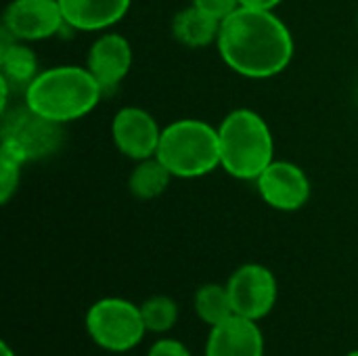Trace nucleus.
Returning <instances> with one entry per match:
<instances>
[{"mask_svg": "<svg viewBox=\"0 0 358 356\" xmlns=\"http://www.w3.org/2000/svg\"><path fill=\"white\" fill-rule=\"evenodd\" d=\"M172 178L174 176L162 164V159L153 155V157L136 162V168L132 170L128 178V189L138 199H155L162 193H166Z\"/></svg>", "mask_w": 358, "mask_h": 356, "instance_id": "16", "label": "nucleus"}, {"mask_svg": "<svg viewBox=\"0 0 358 356\" xmlns=\"http://www.w3.org/2000/svg\"><path fill=\"white\" fill-rule=\"evenodd\" d=\"M283 0H239V6L256 8V10H275Z\"/></svg>", "mask_w": 358, "mask_h": 356, "instance_id": "22", "label": "nucleus"}, {"mask_svg": "<svg viewBox=\"0 0 358 356\" xmlns=\"http://www.w3.org/2000/svg\"><path fill=\"white\" fill-rule=\"evenodd\" d=\"M38 59L27 46V42L13 40L4 34L2 48H0V82H2V101L6 105L10 88H25L38 76Z\"/></svg>", "mask_w": 358, "mask_h": 356, "instance_id": "14", "label": "nucleus"}, {"mask_svg": "<svg viewBox=\"0 0 358 356\" xmlns=\"http://www.w3.org/2000/svg\"><path fill=\"white\" fill-rule=\"evenodd\" d=\"M206 356H264V340L256 321L233 315L214 325Z\"/></svg>", "mask_w": 358, "mask_h": 356, "instance_id": "12", "label": "nucleus"}, {"mask_svg": "<svg viewBox=\"0 0 358 356\" xmlns=\"http://www.w3.org/2000/svg\"><path fill=\"white\" fill-rule=\"evenodd\" d=\"M195 313L203 323L212 327L233 317L235 311H233V302H231L227 285L208 283L199 287L195 294Z\"/></svg>", "mask_w": 358, "mask_h": 356, "instance_id": "17", "label": "nucleus"}, {"mask_svg": "<svg viewBox=\"0 0 358 356\" xmlns=\"http://www.w3.org/2000/svg\"><path fill=\"white\" fill-rule=\"evenodd\" d=\"M103 88L80 65H57L40 71L25 88V105L38 115L67 124L88 115L101 101Z\"/></svg>", "mask_w": 358, "mask_h": 356, "instance_id": "2", "label": "nucleus"}, {"mask_svg": "<svg viewBox=\"0 0 358 356\" xmlns=\"http://www.w3.org/2000/svg\"><path fill=\"white\" fill-rule=\"evenodd\" d=\"M4 34L19 42H40L61 34L65 27L59 0H13L2 19Z\"/></svg>", "mask_w": 358, "mask_h": 356, "instance_id": "7", "label": "nucleus"}, {"mask_svg": "<svg viewBox=\"0 0 358 356\" xmlns=\"http://www.w3.org/2000/svg\"><path fill=\"white\" fill-rule=\"evenodd\" d=\"M63 141V124L46 120L31 111L25 103L4 109L2 143L17 151L25 162H36L57 153Z\"/></svg>", "mask_w": 358, "mask_h": 356, "instance_id": "6", "label": "nucleus"}, {"mask_svg": "<svg viewBox=\"0 0 358 356\" xmlns=\"http://www.w3.org/2000/svg\"><path fill=\"white\" fill-rule=\"evenodd\" d=\"M86 329L94 344L109 353L134 348L147 332L141 308L122 298H103L94 302L86 315Z\"/></svg>", "mask_w": 358, "mask_h": 356, "instance_id": "5", "label": "nucleus"}, {"mask_svg": "<svg viewBox=\"0 0 358 356\" xmlns=\"http://www.w3.org/2000/svg\"><path fill=\"white\" fill-rule=\"evenodd\" d=\"M256 187L262 201L279 212H296L310 199V180L294 162L275 159L256 178Z\"/></svg>", "mask_w": 358, "mask_h": 356, "instance_id": "9", "label": "nucleus"}, {"mask_svg": "<svg viewBox=\"0 0 358 356\" xmlns=\"http://www.w3.org/2000/svg\"><path fill=\"white\" fill-rule=\"evenodd\" d=\"M0 350H2V356H15V353L10 350V346H8L6 342H2V344H0Z\"/></svg>", "mask_w": 358, "mask_h": 356, "instance_id": "23", "label": "nucleus"}, {"mask_svg": "<svg viewBox=\"0 0 358 356\" xmlns=\"http://www.w3.org/2000/svg\"><path fill=\"white\" fill-rule=\"evenodd\" d=\"M162 130L155 118L141 107H122L111 122V138L120 153L141 162L153 157L159 147Z\"/></svg>", "mask_w": 358, "mask_h": 356, "instance_id": "10", "label": "nucleus"}, {"mask_svg": "<svg viewBox=\"0 0 358 356\" xmlns=\"http://www.w3.org/2000/svg\"><path fill=\"white\" fill-rule=\"evenodd\" d=\"M233 311L239 317L260 321L277 302V279L271 269L250 262L239 266L227 283Z\"/></svg>", "mask_w": 358, "mask_h": 356, "instance_id": "8", "label": "nucleus"}, {"mask_svg": "<svg viewBox=\"0 0 358 356\" xmlns=\"http://www.w3.org/2000/svg\"><path fill=\"white\" fill-rule=\"evenodd\" d=\"M132 0H59L65 23L80 31H103L128 13Z\"/></svg>", "mask_w": 358, "mask_h": 356, "instance_id": "13", "label": "nucleus"}, {"mask_svg": "<svg viewBox=\"0 0 358 356\" xmlns=\"http://www.w3.org/2000/svg\"><path fill=\"white\" fill-rule=\"evenodd\" d=\"M141 315H143L147 332L164 334L174 327L178 319V306L168 296H155L141 306Z\"/></svg>", "mask_w": 358, "mask_h": 356, "instance_id": "18", "label": "nucleus"}, {"mask_svg": "<svg viewBox=\"0 0 358 356\" xmlns=\"http://www.w3.org/2000/svg\"><path fill=\"white\" fill-rule=\"evenodd\" d=\"M220 23L222 21L214 19L212 15L191 4L189 8H182L174 15L172 34L180 44L189 48H203L218 40Z\"/></svg>", "mask_w": 358, "mask_h": 356, "instance_id": "15", "label": "nucleus"}, {"mask_svg": "<svg viewBox=\"0 0 358 356\" xmlns=\"http://www.w3.org/2000/svg\"><path fill=\"white\" fill-rule=\"evenodd\" d=\"M193 6L201 8L218 21H224L231 13L239 8V0H193Z\"/></svg>", "mask_w": 358, "mask_h": 356, "instance_id": "20", "label": "nucleus"}, {"mask_svg": "<svg viewBox=\"0 0 358 356\" xmlns=\"http://www.w3.org/2000/svg\"><path fill=\"white\" fill-rule=\"evenodd\" d=\"M346 356H358V350H352L350 355H346Z\"/></svg>", "mask_w": 358, "mask_h": 356, "instance_id": "24", "label": "nucleus"}, {"mask_svg": "<svg viewBox=\"0 0 358 356\" xmlns=\"http://www.w3.org/2000/svg\"><path fill=\"white\" fill-rule=\"evenodd\" d=\"M174 178H199L220 166L218 128L203 120H176L162 130L155 153Z\"/></svg>", "mask_w": 358, "mask_h": 356, "instance_id": "4", "label": "nucleus"}, {"mask_svg": "<svg viewBox=\"0 0 358 356\" xmlns=\"http://www.w3.org/2000/svg\"><path fill=\"white\" fill-rule=\"evenodd\" d=\"M216 44L222 61L252 80L279 76L294 57L292 31L273 10L239 6L220 23Z\"/></svg>", "mask_w": 358, "mask_h": 356, "instance_id": "1", "label": "nucleus"}, {"mask_svg": "<svg viewBox=\"0 0 358 356\" xmlns=\"http://www.w3.org/2000/svg\"><path fill=\"white\" fill-rule=\"evenodd\" d=\"M27 164L17 151L6 145H0V201L6 204L19 187L21 168Z\"/></svg>", "mask_w": 358, "mask_h": 356, "instance_id": "19", "label": "nucleus"}, {"mask_svg": "<svg viewBox=\"0 0 358 356\" xmlns=\"http://www.w3.org/2000/svg\"><path fill=\"white\" fill-rule=\"evenodd\" d=\"M132 67V46L120 34H103L99 36L86 59V69L94 76L103 92L115 90L117 84L128 76Z\"/></svg>", "mask_w": 358, "mask_h": 356, "instance_id": "11", "label": "nucleus"}, {"mask_svg": "<svg viewBox=\"0 0 358 356\" xmlns=\"http://www.w3.org/2000/svg\"><path fill=\"white\" fill-rule=\"evenodd\" d=\"M147 356H191V353L178 340H159L151 346Z\"/></svg>", "mask_w": 358, "mask_h": 356, "instance_id": "21", "label": "nucleus"}, {"mask_svg": "<svg viewBox=\"0 0 358 356\" xmlns=\"http://www.w3.org/2000/svg\"><path fill=\"white\" fill-rule=\"evenodd\" d=\"M220 168L237 180H256L275 162V141L266 120L252 109L231 111L218 126Z\"/></svg>", "mask_w": 358, "mask_h": 356, "instance_id": "3", "label": "nucleus"}]
</instances>
